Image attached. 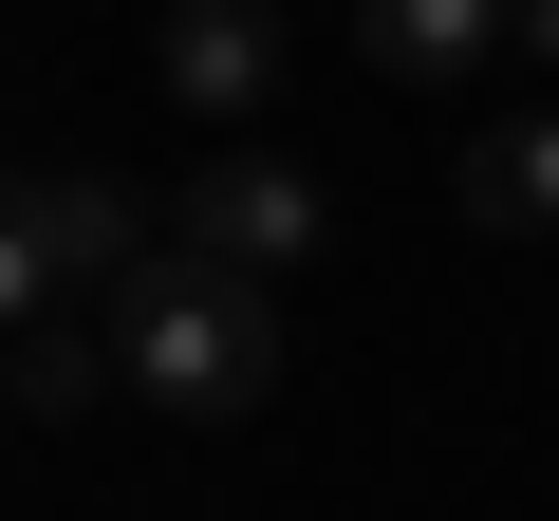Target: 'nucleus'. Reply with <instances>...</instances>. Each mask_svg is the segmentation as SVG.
<instances>
[{
	"instance_id": "423d86ee",
	"label": "nucleus",
	"mask_w": 559,
	"mask_h": 521,
	"mask_svg": "<svg viewBox=\"0 0 559 521\" xmlns=\"http://www.w3.org/2000/svg\"><path fill=\"white\" fill-rule=\"evenodd\" d=\"M466 223H503V242L559 223V112H485L466 131Z\"/></svg>"
},
{
	"instance_id": "9b49d317",
	"label": "nucleus",
	"mask_w": 559,
	"mask_h": 521,
	"mask_svg": "<svg viewBox=\"0 0 559 521\" xmlns=\"http://www.w3.org/2000/svg\"><path fill=\"white\" fill-rule=\"evenodd\" d=\"M0 410H20V391H0Z\"/></svg>"
},
{
	"instance_id": "39448f33",
	"label": "nucleus",
	"mask_w": 559,
	"mask_h": 521,
	"mask_svg": "<svg viewBox=\"0 0 559 521\" xmlns=\"http://www.w3.org/2000/svg\"><path fill=\"white\" fill-rule=\"evenodd\" d=\"M38 223H57V280H94V299L168 242V205H131V186H94V168H38Z\"/></svg>"
},
{
	"instance_id": "6e6552de",
	"label": "nucleus",
	"mask_w": 559,
	"mask_h": 521,
	"mask_svg": "<svg viewBox=\"0 0 559 521\" xmlns=\"http://www.w3.org/2000/svg\"><path fill=\"white\" fill-rule=\"evenodd\" d=\"M57 299H75V280H57V223H38V186H0V354H20Z\"/></svg>"
},
{
	"instance_id": "9d476101",
	"label": "nucleus",
	"mask_w": 559,
	"mask_h": 521,
	"mask_svg": "<svg viewBox=\"0 0 559 521\" xmlns=\"http://www.w3.org/2000/svg\"><path fill=\"white\" fill-rule=\"evenodd\" d=\"M280 20H299V0H280Z\"/></svg>"
},
{
	"instance_id": "0eeeda50",
	"label": "nucleus",
	"mask_w": 559,
	"mask_h": 521,
	"mask_svg": "<svg viewBox=\"0 0 559 521\" xmlns=\"http://www.w3.org/2000/svg\"><path fill=\"white\" fill-rule=\"evenodd\" d=\"M0 391H20V410H38V428H75V410H94V391H131V373H112V317H38V336H20V354H0Z\"/></svg>"
},
{
	"instance_id": "f257e3e1",
	"label": "nucleus",
	"mask_w": 559,
	"mask_h": 521,
	"mask_svg": "<svg viewBox=\"0 0 559 521\" xmlns=\"http://www.w3.org/2000/svg\"><path fill=\"white\" fill-rule=\"evenodd\" d=\"M112 373L150 410H187V428H242L280 391V280H224V260L150 242L131 280H112Z\"/></svg>"
},
{
	"instance_id": "1a4fd4ad",
	"label": "nucleus",
	"mask_w": 559,
	"mask_h": 521,
	"mask_svg": "<svg viewBox=\"0 0 559 521\" xmlns=\"http://www.w3.org/2000/svg\"><path fill=\"white\" fill-rule=\"evenodd\" d=\"M522 57H540V75H559V0H522Z\"/></svg>"
},
{
	"instance_id": "20e7f679",
	"label": "nucleus",
	"mask_w": 559,
	"mask_h": 521,
	"mask_svg": "<svg viewBox=\"0 0 559 521\" xmlns=\"http://www.w3.org/2000/svg\"><path fill=\"white\" fill-rule=\"evenodd\" d=\"M503 38H522V0H355V57H373V75H429V94L485 75Z\"/></svg>"
},
{
	"instance_id": "7ed1b4c3",
	"label": "nucleus",
	"mask_w": 559,
	"mask_h": 521,
	"mask_svg": "<svg viewBox=\"0 0 559 521\" xmlns=\"http://www.w3.org/2000/svg\"><path fill=\"white\" fill-rule=\"evenodd\" d=\"M150 75H168L187 112H261V94H280V0H168Z\"/></svg>"
},
{
	"instance_id": "f03ea898",
	"label": "nucleus",
	"mask_w": 559,
	"mask_h": 521,
	"mask_svg": "<svg viewBox=\"0 0 559 521\" xmlns=\"http://www.w3.org/2000/svg\"><path fill=\"white\" fill-rule=\"evenodd\" d=\"M318 168H280V149H224V168H187L168 186V242L187 260H224V280H299V260H318Z\"/></svg>"
}]
</instances>
